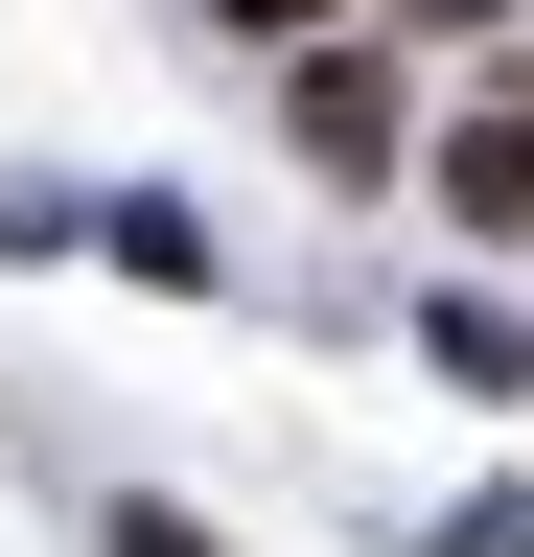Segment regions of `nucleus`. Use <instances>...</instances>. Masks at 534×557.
Segmentation results:
<instances>
[{"label":"nucleus","instance_id":"nucleus-4","mask_svg":"<svg viewBox=\"0 0 534 557\" xmlns=\"http://www.w3.org/2000/svg\"><path fill=\"white\" fill-rule=\"evenodd\" d=\"M116 557H210V534H186V511H116Z\"/></svg>","mask_w":534,"mask_h":557},{"label":"nucleus","instance_id":"nucleus-2","mask_svg":"<svg viewBox=\"0 0 534 557\" xmlns=\"http://www.w3.org/2000/svg\"><path fill=\"white\" fill-rule=\"evenodd\" d=\"M442 209H464V233H534V94H488L442 139Z\"/></svg>","mask_w":534,"mask_h":557},{"label":"nucleus","instance_id":"nucleus-1","mask_svg":"<svg viewBox=\"0 0 534 557\" xmlns=\"http://www.w3.org/2000/svg\"><path fill=\"white\" fill-rule=\"evenodd\" d=\"M280 116H302V163H325V186H395V47H302V94H280Z\"/></svg>","mask_w":534,"mask_h":557},{"label":"nucleus","instance_id":"nucleus-3","mask_svg":"<svg viewBox=\"0 0 534 557\" xmlns=\"http://www.w3.org/2000/svg\"><path fill=\"white\" fill-rule=\"evenodd\" d=\"M210 24H233V47H325L349 0H210Z\"/></svg>","mask_w":534,"mask_h":557},{"label":"nucleus","instance_id":"nucleus-5","mask_svg":"<svg viewBox=\"0 0 534 557\" xmlns=\"http://www.w3.org/2000/svg\"><path fill=\"white\" fill-rule=\"evenodd\" d=\"M511 557H534V534H511Z\"/></svg>","mask_w":534,"mask_h":557}]
</instances>
